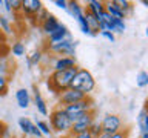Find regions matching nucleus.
I'll return each mask as SVG.
<instances>
[{
  "instance_id": "cd10ccee",
  "label": "nucleus",
  "mask_w": 148,
  "mask_h": 138,
  "mask_svg": "<svg viewBox=\"0 0 148 138\" xmlns=\"http://www.w3.org/2000/svg\"><path fill=\"white\" fill-rule=\"evenodd\" d=\"M136 85L139 87H147L148 86V72L145 71H140L136 75Z\"/></svg>"
},
{
  "instance_id": "7ed1b4c3",
  "label": "nucleus",
  "mask_w": 148,
  "mask_h": 138,
  "mask_svg": "<svg viewBox=\"0 0 148 138\" xmlns=\"http://www.w3.org/2000/svg\"><path fill=\"white\" fill-rule=\"evenodd\" d=\"M48 124H49L51 131L62 137H66L71 132V121H69L68 115L65 114L63 108H56L54 110H51Z\"/></svg>"
},
{
  "instance_id": "1a4fd4ad",
  "label": "nucleus",
  "mask_w": 148,
  "mask_h": 138,
  "mask_svg": "<svg viewBox=\"0 0 148 138\" xmlns=\"http://www.w3.org/2000/svg\"><path fill=\"white\" fill-rule=\"evenodd\" d=\"M68 39H73V37H71V32L68 31V28L65 26L63 23H60L57 29H56L51 35H48V46L57 45V43H60V41L68 40Z\"/></svg>"
},
{
  "instance_id": "20e7f679",
  "label": "nucleus",
  "mask_w": 148,
  "mask_h": 138,
  "mask_svg": "<svg viewBox=\"0 0 148 138\" xmlns=\"http://www.w3.org/2000/svg\"><path fill=\"white\" fill-rule=\"evenodd\" d=\"M92 108H94V103H92V100L90 98V97H86V98L77 101V103H74V104L65 106L63 110H65V114L68 115L69 121H71V124H73V121H76V120L80 117V115L86 114V112H91Z\"/></svg>"
},
{
  "instance_id": "b1692460",
  "label": "nucleus",
  "mask_w": 148,
  "mask_h": 138,
  "mask_svg": "<svg viewBox=\"0 0 148 138\" xmlns=\"http://www.w3.org/2000/svg\"><path fill=\"white\" fill-rule=\"evenodd\" d=\"M34 126L40 131L42 135L48 137V135H51V132H53V131H51V127H49V124H48V121H45V120H37V121L34 123Z\"/></svg>"
},
{
  "instance_id": "c9c22d12",
  "label": "nucleus",
  "mask_w": 148,
  "mask_h": 138,
  "mask_svg": "<svg viewBox=\"0 0 148 138\" xmlns=\"http://www.w3.org/2000/svg\"><path fill=\"white\" fill-rule=\"evenodd\" d=\"M110 138H128V131H120V132H116L113 135H110Z\"/></svg>"
},
{
  "instance_id": "f257e3e1",
  "label": "nucleus",
  "mask_w": 148,
  "mask_h": 138,
  "mask_svg": "<svg viewBox=\"0 0 148 138\" xmlns=\"http://www.w3.org/2000/svg\"><path fill=\"white\" fill-rule=\"evenodd\" d=\"M77 66L76 68H71L68 69V71H54L51 75L48 77V80H46V87L53 92V94H60V92L69 89V86H71V81L74 75H76L77 72Z\"/></svg>"
},
{
  "instance_id": "a878e982",
  "label": "nucleus",
  "mask_w": 148,
  "mask_h": 138,
  "mask_svg": "<svg viewBox=\"0 0 148 138\" xmlns=\"http://www.w3.org/2000/svg\"><path fill=\"white\" fill-rule=\"evenodd\" d=\"M88 133L92 137V138H97L102 133V127H100V121L99 120H92V123H91V126H90V129H88Z\"/></svg>"
},
{
  "instance_id": "bb28decb",
  "label": "nucleus",
  "mask_w": 148,
  "mask_h": 138,
  "mask_svg": "<svg viewBox=\"0 0 148 138\" xmlns=\"http://www.w3.org/2000/svg\"><path fill=\"white\" fill-rule=\"evenodd\" d=\"M117 5H119L120 11L123 14V17H127L128 14L133 11V3L130 2V0H117Z\"/></svg>"
},
{
  "instance_id": "ddd939ff",
  "label": "nucleus",
  "mask_w": 148,
  "mask_h": 138,
  "mask_svg": "<svg viewBox=\"0 0 148 138\" xmlns=\"http://www.w3.org/2000/svg\"><path fill=\"white\" fill-rule=\"evenodd\" d=\"M16 101H17L18 108H22V109H28V108H29L31 95H29V92H28V89H25V87L17 89V92H16Z\"/></svg>"
},
{
  "instance_id": "72a5a7b5",
  "label": "nucleus",
  "mask_w": 148,
  "mask_h": 138,
  "mask_svg": "<svg viewBox=\"0 0 148 138\" xmlns=\"http://www.w3.org/2000/svg\"><path fill=\"white\" fill-rule=\"evenodd\" d=\"M54 5L59 9H63V11L68 9V0H54Z\"/></svg>"
},
{
  "instance_id": "e433bc0d",
  "label": "nucleus",
  "mask_w": 148,
  "mask_h": 138,
  "mask_svg": "<svg viewBox=\"0 0 148 138\" xmlns=\"http://www.w3.org/2000/svg\"><path fill=\"white\" fill-rule=\"evenodd\" d=\"M31 137H36V138H42L43 135L40 133V131L37 129L36 126H32V129H31Z\"/></svg>"
},
{
  "instance_id": "4be33fe9",
  "label": "nucleus",
  "mask_w": 148,
  "mask_h": 138,
  "mask_svg": "<svg viewBox=\"0 0 148 138\" xmlns=\"http://www.w3.org/2000/svg\"><path fill=\"white\" fill-rule=\"evenodd\" d=\"M11 54L14 55V57H23V55L26 54L25 45H23L22 41H16V43H12V46H11Z\"/></svg>"
},
{
  "instance_id": "4c0bfd02",
  "label": "nucleus",
  "mask_w": 148,
  "mask_h": 138,
  "mask_svg": "<svg viewBox=\"0 0 148 138\" xmlns=\"http://www.w3.org/2000/svg\"><path fill=\"white\" fill-rule=\"evenodd\" d=\"M139 138H148V133H143V135H140Z\"/></svg>"
},
{
  "instance_id": "0eeeda50",
  "label": "nucleus",
  "mask_w": 148,
  "mask_h": 138,
  "mask_svg": "<svg viewBox=\"0 0 148 138\" xmlns=\"http://www.w3.org/2000/svg\"><path fill=\"white\" fill-rule=\"evenodd\" d=\"M92 120H94V110H91V112H86L80 115L76 121H73L71 124V135L74 133H82V132H88V129H90Z\"/></svg>"
},
{
  "instance_id": "f704fd0d",
  "label": "nucleus",
  "mask_w": 148,
  "mask_h": 138,
  "mask_svg": "<svg viewBox=\"0 0 148 138\" xmlns=\"http://www.w3.org/2000/svg\"><path fill=\"white\" fill-rule=\"evenodd\" d=\"M9 135V129L6 124H3V123H0V138H8Z\"/></svg>"
},
{
  "instance_id": "393cba45",
  "label": "nucleus",
  "mask_w": 148,
  "mask_h": 138,
  "mask_svg": "<svg viewBox=\"0 0 148 138\" xmlns=\"http://www.w3.org/2000/svg\"><path fill=\"white\" fill-rule=\"evenodd\" d=\"M77 25H79V28H80V31H82V34H85V35H91V37H94L96 34L92 32L91 29H90V26L86 25V20H85V16H82L80 18H77Z\"/></svg>"
},
{
  "instance_id": "7c9ffc66",
  "label": "nucleus",
  "mask_w": 148,
  "mask_h": 138,
  "mask_svg": "<svg viewBox=\"0 0 148 138\" xmlns=\"http://www.w3.org/2000/svg\"><path fill=\"white\" fill-rule=\"evenodd\" d=\"M8 92V78L0 77V95H6Z\"/></svg>"
},
{
  "instance_id": "39448f33",
  "label": "nucleus",
  "mask_w": 148,
  "mask_h": 138,
  "mask_svg": "<svg viewBox=\"0 0 148 138\" xmlns=\"http://www.w3.org/2000/svg\"><path fill=\"white\" fill-rule=\"evenodd\" d=\"M100 127H102V133L106 135H113L116 132L123 131V123L122 118L116 114H106L100 121Z\"/></svg>"
},
{
  "instance_id": "412c9836",
  "label": "nucleus",
  "mask_w": 148,
  "mask_h": 138,
  "mask_svg": "<svg viewBox=\"0 0 148 138\" xmlns=\"http://www.w3.org/2000/svg\"><path fill=\"white\" fill-rule=\"evenodd\" d=\"M85 20H86V25L90 26V29L94 32V34L97 35V32H99V20H97V17L96 16H92L91 12H88V11H85Z\"/></svg>"
},
{
  "instance_id": "473e14b6",
  "label": "nucleus",
  "mask_w": 148,
  "mask_h": 138,
  "mask_svg": "<svg viewBox=\"0 0 148 138\" xmlns=\"http://www.w3.org/2000/svg\"><path fill=\"white\" fill-rule=\"evenodd\" d=\"M99 34H100V37H103V39H106L108 41H111V43L116 40V35L113 34V32H110V31H103V32H99Z\"/></svg>"
},
{
  "instance_id": "6ab92c4d",
  "label": "nucleus",
  "mask_w": 148,
  "mask_h": 138,
  "mask_svg": "<svg viewBox=\"0 0 148 138\" xmlns=\"http://www.w3.org/2000/svg\"><path fill=\"white\" fill-rule=\"evenodd\" d=\"M18 129L22 131V133H25V135H31V129L34 126V123L31 121L28 117H20L18 118Z\"/></svg>"
},
{
  "instance_id": "6e6552de",
  "label": "nucleus",
  "mask_w": 148,
  "mask_h": 138,
  "mask_svg": "<svg viewBox=\"0 0 148 138\" xmlns=\"http://www.w3.org/2000/svg\"><path fill=\"white\" fill-rule=\"evenodd\" d=\"M86 97L88 95L82 94V92H79V91H74V89L69 87V89H66V91H63V92L59 94V103L62 104V108H65V106L74 104V103H77V101L86 98Z\"/></svg>"
},
{
  "instance_id": "2f4dec72",
  "label": "nucleus",
  "mask_w": 148,
  "mask_h": 138,
  "mask_svg": "<svg viewBox=\"0 0 148 138\" xmlns=\"http://www.w3.org/2000/svg\"><path fill=\"white\" fill-rule=\"evenodd\" d=\"M9 3H11V11L12 12H18L22 8V0H9Z\"/></svg>"
},
{
  "instance_id": "a211bd4d",
  "label": "nucleus",
  "mask_w": 148,
  "mask_h": 138,
  "mask_svg": "<svg viewBox=\"0 0 148 138\" xmlns=\"http://www.w3.org/2000/svg\"><path fill=\"white\" fill-rule=\"evenodd\" d=\"M66 11L69 12V16H71L74 20H77V18H80L83 14H85V8L82 6V3L76 2V0H71V2H68Z\"/></svg>"
},
{
  "instance_id": "f03ea898",
  "label": "nucleus",
  "mask_w": 148,
  "mask_h": 138,
  "mask_svg": "<svg viewBox=\"0 0 148 138\" xmlns=\"http://www.w3.org/2000/svg\"><path fill=\"white\" fill-rule=\"evenodd\" d=\"M69 87L74 89V91L82 92V94H85V95H90L91 92L94 91V87H96V80H94L92 74L88 71V69L79 68Z\"/></svg>"
},
{
  "instance_id": "9d476101",
  "label": "nucleus",
  "mask_w": 148,
  "mask_h": 138,
  "mask_svg": "<svg viewBox=\"0 0 148 138\" xmlns=\"http://www.w3.org/2000/svg\"><path fill=\"white\" fill-rule=\"evenodd\" d=\"M42 8H43V3H42L40 0H22L20 12H23L29 18H34V16L40 11Z\"/></svg>"
},
{
  "instance_id": "5701e85b",
  "label": "nucleus",
  "mask_w": 148,
  "mask_h": 138,
  "mask_svg": "<svg viewBox=\"0 0 148 138\" xmlns=\"http://www.w3.org/2000/svg\"><path fill=\"white\" fill-rule=\"evenodd\" d=\"M0 32H3V34H11L12 32V25L6 16H0Z\"/></svg>"
},
{
  "instance_id": "aec40b11",
  "label": "nucleus",
  "mask_w": 148,
  "mask_h": 138,
  "mask_svg": "<svg viewBox=\"0 0 148 138\" xmlns=\"http://www.w3.org/2000/svg\"><path fill=\"white\" fill-rule=\"evenodd\" d=\"M42 58H43L42 51L34 49V51H31V52L26 55V63H28V66H34V64H39L42 62Z\"/></svg>"
},
{
  "instance_id": "2eb2a0df",
  "label": "nucleus",
  "mask_w": 148,
  "mask_h": 138,
  "mask_svg": "<svg viewBox=\"0 0 148 138\" xmlns=\"http://www.w3.org/2000/svg\"><path fill=\"white\" fill-rule=\"evenodd\" d=\"M105 12L110 14L113 18H120V20H125L122 11H120L117 0H111V2H105Z\"/></svg>"
},
{
  "instance_id": "c85d7f7f",
  "label": "nucleus",
  "mask_w": 148,
  "mask_h": 138,
  "mask_svg": "<svg viewBox=\"0 0 148 138\" xmlns=\"http://www.w3.org/2000/svg\"><path fill=\"white\" fill-rule=\"evenodd\" d=\"M9 72H11V68H9L8 60L5 57H2V58H0V77H6L8 78Z\"/></svg>"
},
{
  "instance_id": "4468645a",
  "label": "nucleus",
  "mask_w": 148,
  "mask_h": 138,
  "mask_svg": "<svg viewBox=\"0 0 148 138\" xmlns=\"http://www.w3.org/2000/svg\"><path fill=\"white\" fill-rule=\"evenodd\" d=\"M34 106L37 109V112H39L40 115H48L49 110H48V104H46L45 98L42 97L40 91L37 89V87H34Z\"/></svg>"
},
{
  "instance_id": "f3484780",
  "label": "nucleus",
  "mask_w": 148,
  "mask_h": 138,
  "mask_svg": "<svg viewBox=\"0 0 148 138\" xmlns=\"http://www.w3.org/2000/svg\"><path fill=\"white\" fill-rule=\"evenodd\" d=\"M85 11L91 12L92 16H96V17H99L100 14L105 11V2H102V0H90V2H86Z\"/></svg>"
},
{
  "instance_id": "c756f323",
  "label": "nucleus",
  "mask_w": 148,
  "mask_h": 138,
  "mask_svg": "<svg viewBox=\"0 0 148 138\" xmlns=\"http://www.w3.org/2000/svg\"><path fill=\"white\" fill-rule=\"evenodd\" d=\"M49 14H51V12H49L48 9H46V8L43 6V8H42L40 11H39V12H37L36 16H34V20H36L37 23H42V22H43V20H45L46 17L49 16Z\"/></svg>"
},
{
  "instance_id": "f8f14e48",
  "label": "nucleus",
  "mask_w": 148,
  "mask_h": 138,
  "mask_svg": "<svg viewBox=\"0 0 148 138\" xmlns=\"http://www.w3.org/2000/svg\"><path fill=\"white\" fill-rule=\"evenodd\" d=\"M76 57H57L53 62V69L54 71H68L71 68H76Z\"/></svg>"
},
{
  "instance_id": "423d86ee",
  "label": "nucleus",
  "mask_w": 148,
  "mask_h": 138,
  "mask_svg": "<svg viewBox=\"0 0 148 138\" xmlns=\"http://www.w3.org/2000/svg\"><path fill=\"white\" fill-rule=\"evenodd\" d=\"M76 48H77V41H74L73 39H68V40L60 41L57 45L48 46L49 52L57 54L59 57H73V58L76 55Z\"/></svg>"
},
{
  "instance_id": "dca6fc26",
  "label": "nucleus",
  "mask_w": 148,
  "mask_h": 138,
  "mask_svg": "<svg viewBox=\"0 0 148 138\" xmlns=\"http://www.w3.org/2000/svg\"><path fill=\"white\" fill-rule=\"evenodd\" d=\"M136 123H137V127H139L140 135L148 133V110H147V108L140 109V112H139V115H137Z\"/></svg>"
},
{
  "instance_id": "58836bf2",
  "label": "nucleus",
  "mask_w": 148,
  "mask_h": 138,
  "mask_svg": "<svg viewBox=\"0 0 148 138\" xmlns=\"http://www.w3.org/2000/svg\"><path fill=\"white\" fill-rule=\"evenodd\" d=\"M0 58H2V54H0Z\"/></svg>"
},
{
  "instance_id": "9b49d317",
  "label": "nucleus",
  "mask_w": 148,
  "mask_h": 138,
  "mask_svg": "<svg viewBox=\"0 0 148 138\" xmlns=\"http://www.w3.org/2000/svg\"><path fill=\"white\" fill-rule=\"evenodd\" d=\"M59 25H60V22H59V18L54 16V14H49L48 17L45 18L43 22L40 23V29H42V32L48 37V35H51L53 32L59 28Z\"/></svg>"
}]
</instances>
